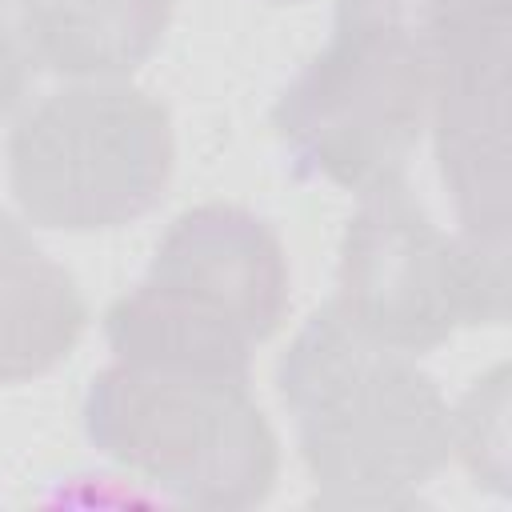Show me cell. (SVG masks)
<instances>
[{
    "instance_id": "6da1fadb",
    "label": "cell",
    "mask_w": 512,
    "mask_h": 512,
    "mask_svg": "<svg viewBox=\"0 0 512 512\" xmlns=\"http://www.w3.org/2000/svg\"><path fill=\"white\" fill-rule=\"evenodd\" d=\"M316 504L404 508L452 456V408L412 352L316 308L276 364Z\"/></svg>"
},
{
    "instance_id": "7a4b0ae2",
    "label": "cell",
    "mask_w": 512,
    "mask_h": 512,
    "mask_svg": "<svg viewBox=\"0 0 512 512\" xmlns=\"http://www.w3.org/2000/svg\"><path fill=\"white\" fill-rule=\"evenodd\" d=\"M448 8L452 0H336L332 40L272 108L300 172L356 196L404 180L428 128Z\"/></svg>"
},
{
    "instance_id": "3957f363",
    "label": "cell",
    "mask_w": 512,
    "mask_h": 512,
    "mask_svg": "<svg viewBox=\"0 0 512 512\" xmlns=\"http://www.w3.org/2000/svg\"><path fill=\"white\" fill-rule=\"evenodd\" d=\"M84 432L100 456L196 508L264 504L280 472L276 432L244 380L112 360L84 392Z\"/></svg>"
},
{
    "instance_id": "277c9868",
    "label": "cell",
    "mask_w": 512,
    "mask_h": 512,
    "mask_svg": "<svg viewBox=\"0 0 512 512\" xmlns=\"http://www.w3.org/2000/svg\"><path fill=\"white\" fill-rule=\"evenodd\" d=\"M168 108L128 80H76L24 112L8 136V188L24 220L108 232L152 212L172 180Z\"/></svg>"
},
{
    "instance_id": "5b68a950",
    "label": "cell",
    "mask_w": 512,
    "mask_h": 512,
    "mask_svg": "<svg viewBox=\"0 0 512 512\" xmlns=\"http://www.w3.org/2000/svg\"><path fill=\"white\" fill-rule=\"evenodd\" d=\"M336 304L372 340L420 356L508 316V248L444 232L392 180L360 196L340 236Z\"/></svg>"
},
{
    "instance_id": "8992f818",
    "label": "cell",
    "mask_w": 512,
    "mask_h": 512,
    "mask_svg": "<svg viewBox=\"0 0 512 512\" xmlns=\"http://www.w3.org/2000/svg\"><path fill=\"white\" fill-rule=\"evenodd\" d=\"M508 28V0H452L428 112L460 232L492 248H508Z\"/></svg>"
},
{
    "instance_id": "52a82bcc",
    "label": "cell",
    "mask_w": 512,
    "mask_h": 512,
    "mask_svg": "<svg viewBox=\"0 0 512 512\" xmlns=\"http://www.w3.org/2000/svg\"><path fill=\"white\" fill-rule=\"evenodd\" d=\"M152 284H164L224 320L252 344L268 340L288 316V256L280 236L236 204H196L180 212L148 264Z\"/></svg>"
},
{
    "instance_id": "ba28073f",
    "label": "cell",
    "mask_w": 512,
    "mask_h": 512,
    "mask_svg": "<svg viewBox=\"0 0 512 512\" xmlns=\"http://www.w3.org/2000/svg\"><path fill=\"white\" fill-rule=\"evenodd\" d=\"M172 0H20L16 40L28 64L68 80H124L164 40Z\"/></svg>"
},
{
    "instance_id": "9c48e42d",
    "label": "cell",
    "mask_w": 512,
    "mask_h": 512,
    "mask_svg": "<svg viewBox=\"0 0 512 512\" xmlns=\"http://www.w3.org/2000/svg\"><path fill=\"white\" fill-rule=\"evenodd\" d=\"M88 328V304L64 264L32 232L0 212V384H24L72 356Z\"/></svg>"
},
{
    "instance_id": "30bf717a",
    "label": "cell",
    "mask_w": 512,
    "mask_h": 512,
    "mask_svg": "<svg viewBox=\"0 0 512 512\" xmlns=\"http://www.w3.org/2000/svg\"><path fill=\"white\" fill-rule=\"evenodd\" d=\"M104 340L116 360L164 372H192L216 380H244L252 368V340L220 312L164 288L136 284L104 312Z\"/></svg>"
},
{
    "instance_id": "8fae6325",
    "label": "cell",
    "mask_w": 512,
    "mask_h": 512,
    "mask_svg": "<svg viewBox=\"0 0 512 512\" xmlns=\"http://www.w3.org/2000/svg\"><path fill=\"white\" fill-rule=\"evenodd\" d=\"M508 372L496 364L484 380L468 388L460 408H452V452L468 464L476 484L504 488L508 480Z\"/></svg>"
},
{
    "instance_id": "7c38bea8",
    "label": "cell",
    "mask_w": 512,
    "mask_h": 512,
    "mask_svg": "<svg viewBox=\"0 0 512 512\" xmlns=\"http://www.w3.org/2000/svg\"><path fill=\"white\" fill-rule=\"evenodd\" d=\"M28 88V56L12 32L0 28V120L20 104Z\"/></svg>"
},
{
    "instance_id": "4fadbf2b",
    "label": "cell",
    "mask_w": 512,
    "mask_h": 512,
    "mask_svg": "<svg viewBox=\"0 0 512 512\" xmlns=\"http://www.w3.org/2000/svg\"><path fill=\"white\" fill-rule=\"evenodd\" d=\"M272 4H296V0H272Z\"/></svg>"
}]
</instances>
